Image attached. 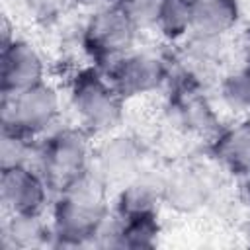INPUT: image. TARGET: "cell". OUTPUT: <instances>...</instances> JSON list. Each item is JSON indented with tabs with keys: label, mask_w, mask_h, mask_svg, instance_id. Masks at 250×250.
I'll return each mask as SVG.
<instances>
[{
	"label": "cell",
	"mask_w": 250,
	"mask_h": 250,
	"mask_svg": "<svg viewBox=\"0 0 250 250\" xmlns=\"http://www.w3.org/2000/svg\"><path fill=\"white\" fill-rule=\"evenodd\" d=\"M105 186L100 172L88 168L57 191L51 236L59 244L80 246L98 236L105 223Z\"/></svg>",
	"instance_id": "obj_1"
},
{
	"label": "cell",
	"mask_w": 250,
	"mask_h": 250,
	"mask_svg": "<svg viewBox=\"0 0 250 250\" xmlns=\"http://www.w3.org/2000/svg\"><path fill=\"white\" fill-rule=\"evenodd\" d=\"M70 102L76 115L80 117L82 129L86 131H109L121 119L123 98L96 64L80 68L72 76Z\"/></svg>",
	"instance_id": "obj_2"
},
{
	"label": "cell",
	"mask_w": 250,
	"mask_h": 250,
	"mask_svg": "<svg viewBox=\"0 0 250 250\" xmlns=\"http://www.w3.org/2000/svg\"><path fill=\"white\" fill-rule=\"evenodd\" d=\"M59 115V94L57 90L41 82L18 94H2L0 121L2 133L33 139L53 125Z\"/></svg>",
	"instance_id": "obj_3"
},
{
	"label": "cell",
	"mask_w": 250,
	"mask_h": 250,
	"mask_svg": "<svg viewBox=\"0 0 250 250\" xmlns=\"http://www.w3.org/2000/svg\"><path fill=\"white\" fill-rule=\"evenodd\" d=\"M137 29L139 27L119 2L102 6L90 16V20L84 25V51L92 57L96 66L105 64L107 68L113 61L129 53Z\"/></svg>",
	"instance_id": "obj_4"
},
{
	"label": "cell",
	"mask_w": 250,
	"mask_h": 250,
	"mask_svg": "<svg viewBox=\"0 0 250 250\" xmlns=\"http://www.w3.org/2000/svg\"><path fill=\"white\" fill-rule=\"evenodd\" d=\"M90 141L86 129H59L39 148V172L47 186L61 191L68 182L88 170Z\"/></svg>",
	"instance_id": "obj_5"
},
{
	"label": "cell",
	"mask_w": 250,
	"mask_h": 250,
	"mask_svg": "<svg viewBox=\"0 0 250 250\" xmlns=\"http://www.w3.org/2000/svg\"><path fill=\"white\" fill-rule=\"evenodd\" d=\"M105 76L125 100L160 88L168 72L164 62L150 53H125L105 68Z\"/></svg>",
	"instance_id": "obj_6"
},
{
	"label": "cell",
	"mask_w": 250,
	"mask_h": 250,
	"mask_svg": "<svg viewBox=\"0 0 250 250\" xmlns=\"http://www.w3.org/2000/svg\"><path fill=\"white\" fill-rule=\"evenodd\" d=\"M49 189L41 172L27 164L2 168L0 172V199L10 215H41Z\"/></svg>",
	"instance_id": "obj_7"
},
{
	"label": "cell",
	"mask_w": 250,
	"mask_h": 250,
	"mask_svg": "<svg viewBox=\"0 0 250 250\" xmlns=\"http://www.w3.org/2000/svg\"><path fill=\"white\" fill-rule=\"evenodd\" d=\"M45 64L41 55L21 39H14L2 47L0 55V90L2 94H18L33 88L43 80Z\"/></svg>",
	"instance_id": "obj_8"
},
{
	"label": "cell",
	"mask_w": 250,
	"mask_h": 250,
	"mask_svg": "<svg viewBox=\"0 0 250 250\" xmlns=\"http://www.w3.org/2000/svg\"><path fill=\"white\" fill-rule=\"evenodd\" d=\"M141 146L133 139L117 137L107 141L98 152L96 170L105 182H123L139 174Z\"/></svg>",
	"instance_id": "obj_9"
},
{
	"label": "cell",
	"mask_w": 250,
	"mask_h": 250,
	"mask_svg": "<svg viewBox=\"0 0 250 250\" xmlns=\"http://www.w3.org/2000/svg\"><path fill=\"white\" fill-rule=\"evenodd\" d=\"M215 158L232 174H250V117L223 129L213 145Z\"/></svg>",
	"instance_id": "obj_10"
},
{
	"label": "cell",
	"mask_w": 250,
	"mask_h": 250,
	"mask_svg": "<svg viewBox=\"0 0 250 250\" xmlns=\"http://www.w3.org/2000/svg\"><path fill=\"white\" fill-rule=\"evenodd\" d=\"M238 16V0H199L191 6V31L201 39H217L236 25Z\"/></svg>",
	"instance_id": "obj_11"
},
{
	"label": "cell",
	"mask_w": 250,
	"mask_h": 250,
	"mask_svg": "<svg viewBox=\"0 0 250 250\" xmlns=\"http://www.w3.org/2000/svg\"><path fill=\"white\" fill-rule=\"evenodd\" d=\"M174 105L184 125L191 131H213L217 127V117L211 105L201 96L195 78H182L174 90Z\"/></svg>",
	"instance_id": "obj_12"
},
{
	"label": "cell",
	"mask_w": 250,
	"mask_h": 250,
	"mask_svg": "<svg viewBox=\"0 0 250 250\" xmlns=\"http://www.w3.org/2000/svg\"><path fill=\"white\" fill-rule=\"evenodd\" d=\"M207 184L193 170H178L162 182V199L178 211H195L207 201Z\"/></svg>",
	"instance_id": "obj_13"
},
{
	"label": "cell",
	"mask_w": 250,
	"mask_h": 250,
	"mask_svg": "<svg viewBox=\"0 0 250 250\" xmlns=\"http://www.w3.org/2000/svg\"><path fill=\"white\" fill-rule=\"evenodd\" d=\"M160 225L156 211L135 213L121 217V221L113 227V242L111 246L121 248H152L158 240Z\"/></svg>",
	"instance_id": "obj_14"
},
{
	"label": "cell",
	"mask_w": 250,
	"mask_h": 250,
	"mask_svg": "<svg viewBox=\"0 0 250 250\" xmlns=\"http://www.w3.org/2000/svg\"><path fill=\"white\" fill-rule=\"evenodd\" d=\"M47 234H51V227L41 221V215H10V219L2 227L4 246L29 248L45 242Z\"/></svg>",
	"instance_id": "obj_15"
},
{
	"label": "cell",
	"mask_w": 250,
	"mask_h": 250,
	"mask_svg": "<svg viewBox=\"0 0 250 250\" xmlns=\"http://www.w3.org/2000/svg\"><path fill=\"white\" fill-rule=\"evenodd\" d=\"M158 199H162V184L156 186L150 180L137 178V180L129 182L119 193V199H117L119 217L156 211V201Z\"/></svg>",
	"instance_id": "obj_16"
},
{
	"label": "cell",
	"mask_w": 250,
	"mask_h": 250,
	"mask_svg": "<svg viewBox=\"0 0 250 250\" xmlns=\"http://www.w3.org/2000/svg\"><path fill=\"white\" fill-rule=\"evenodd\" d=\"M154 25L166 39H182L191 31V6L184 0H164Z\"/></svg>",
	"instance_id": "obj_17"
},
{
	"label": "cell",
	"mask_w": 250,
	"mask_h": 250,
	"mask_svg": "<svg viewBox=\"0 0 250 250\" xmlns=\"http://www.w3.org/2000/svg\"><path fill=\"white\" fill-rule=\"evenodd\" d=\"M223 98L234 109H242L250 113V64L225 78Z\"/></svg>",
	"instance_id": "obj_18"
},
{
	"label": "cell",
	"mask_w": 250,
	"mask_h": 250,
	"mask_svg": "<svg viewBox=\"0 0 250 250\" xmlns=\"http://www.w3.org/2000/svg\"><path fill=\"white\" fill-rule=\"evenodd\" d=\"M27 146H29V139H23V137H18V135H10V133H2V145H0L2 168L25 164Z\"/></svg>",
	"instance_id": "obj_19"
},
{
	"label": "cell",
	"mask_w": 250,
	"mask_h": 250,
	"mask_svg": "<svg viewBox=\"0 0 250 250\" xmlns=\"http://www.w3.org/2000/svg\"><path fill=\"white\" fill-rule=\"evenodd\" d=\"M162 2L164 0H123L119 4L127 10L135 25L141 27V25H154Z\"/></svg>",
	"instance_id": "obj_20"
},
{
	"label": "cell",
	"mask_w": 250,
	"mask_h": 250,
	"mask_svg": "<svg viewBox=\"0 0 250 250\" xmlns=\"http://www.w3.org/2000/svg\"><path fill=\"white\" fill-rule=\"evenodd\" d=\"M66 2L68 0H23L27 12L33 14V18H37L41 21L55 20L66 8Z\"/></svg>",
	"instance_id": "obj_21"
},
{
	"label": "cell",
	"mask_w": 250,
	"mask_h": 250,
	"mask_svg": "<svg viewBox=\"0 0 250 250\" xmlns=\"http://www.w3.org/2000/svg\"><path fill=\"white\" fill-rule=\"evenodd\" d=\"M240 199L244 201V205L250 207V174L242 176V184H240Z\"/></svg>",
	"instance_id": "obj_22"
},
{
	"label": "cell",
	"mask_w": 250,
	"mask_h": 250,
	"mask_svg": "<svg viewBox=\"0 0 250 250\" xmlns=\"http://www.w3.org/2000/svg\"><path fill=\"white\" fill-rule=\"evenodd\" d=\"M10 31H12V27H10L8 20H6V18H2V47H6L8 43H12V41L16 39Z\"/></svg>",
	"instance_id": "obj_23"
},
{
	"label": "cell",
	"mask_w": 250,
	"mask_h": 250,
	"mask_svg": "<svg viewBox=\"0 0 250 250\" xmlns=\"http://www.w3.org/2000/svg\"><path fill=\"white\" fill-rule=\"evenodd\" d=\"M78 4H84V6H107V4H115V0H76Z\"/></svg>",
	"instance_id": "obj_24"
},
{
	"label": "cell",
	"mask_w": 250,
	"mask_h": 250,
	"mask_svg": "<svg viewBox=\"0 0 250 250\" xmlns=\"http://www.w3.org/2000/svg\"><path fill=\"white\" fill-rule=\"evenodd\" d=\"M244 55H246V62L250 64V29L244 35Z\"/></svg>",
	"instance_id": "obj_25"
},
{
	"label": "cell",
	"mask_w": 250,
	"mask_h": 250,
	"mask_svg": "<svg viewBox=\"0 0 250 250\" xmlns=\"http://www.w3.org/2000/svg\"><path fill=\"white\" fill-rule=\"evenodd\" d=\"M184 2H188L189 6H193V4H195V2H199V0H184Z\"/></svg>",
	"instance_id": "obj_26"
},
{
	"label": "cell",
	"mask_w": 250,
	"mask_h": 250,
	"mask_svg": "<svg viewBox=\"0 0 250 250\" xmlns=\"http://www.w3.org/2000/svg\"><path fill=\"white\" fill-rule=\"evenodd\" d=\"M115 2H123V0H115Z\"/></svg>",
	"instance_id": "obj_27"
}]
</instances>
